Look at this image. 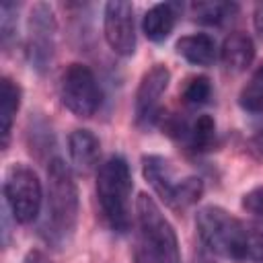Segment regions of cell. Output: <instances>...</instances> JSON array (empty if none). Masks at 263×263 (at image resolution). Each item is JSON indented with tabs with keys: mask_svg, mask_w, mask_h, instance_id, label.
<instances>
[{
	"mask_svg": "<svg viewBox=\"0 0 263 263\" xmlns=\"http://www.w3.org/2000/svg\"><path fill=\"white\" fill-rule=\"evenodd\" d=\"M195 228L203 247L228 261L263 263V232L220 205H203L195 214Z\"/></svg>",
	"mask_w": 263,
	"mask_h": 263,
	"instance_id": "cell-1",
	"label": "cell"
},
{
	"mask_svg": "<svg viewBox=\"0 0 263 263\" xmlns=\"http://www.w3.org/2000/svg\"><path fill=\"white\" fill-rule=\"evenodd\" d=\"M171 82V70L164 64H154L144 72L134 95V121L140 129H150L160 119V99Z\"/></svg>",
	"mask_w": 263,
	"mask_h": 263,
	"instance_id": "cell-8",
	"label": "cell"
},
{
	"mask_svg": "<svg viewBox=\"0 0 263 263\" xmlns=\"http://www.w3.org/2000/svg\"><path fill=\"white\" fill-rule=\"evenodd\" d=\"M201 263H210V261H208V259H203V261H201Z\"/></svg>",
	"mask_w": 263,
	"mask_h": 263,
	"instance_id": "cell-26",
	"label": "cell"
},
{
	"mask_svg": "<svg viewBox=\"0 0 263 263\" xmlns=\"http://www.w3.org/2000/svg\"><path fill=\"white\" fill-rule=\"evenodd\" d=\"M60 99L62 105L76 117L88 119L101 107V86L97 82L95 72L86 64H70L60 82Z\"/></svg>",
	"mask_w": 263,
	"mask_h": 263,
	"instance_id": "cell-6",
	"label": "cell"
},
{
	"mask_svg": "<svg viewBox=\"0 0 263 263\" xmlns=\"http://www.w3.org/2000/svg\"><path fill=\"white\" fill-rule=\"evenodd\" d=\"M201 195H203V181L195 175H189V177L179 179L166 205L175 212H183V210L191 208L193 203H197Z\"/></svg>",
	"mask_w": 263,
	"mask_h": 263,
	"instance_id": "cell-18",
	"label": "cell"
},
{
	"mask_svg": "<svg viewBox=\"0 0 263 263\" xmlns=\"http://www.w3.org/2000/svg\"><path fill=\"white\" fill-rule=\"evenodd\" d=\"M23 263H51V261H49V257H47L45 253H41V251H29V253L25 255Z\"/></svg>",
	"mask_w": 263,
	"mask_h": 263,
	"instance_id": "cell-25",
	"label": "cell"
},
{
	"mask_svg": "<svg viewBox=\"0 0 263 263\" xmlns=\"http://www.w3.org/2000/svg\"><path fill=\"white\" fill-rule=\"evenodd\" d=\"M247 146H249V152H251L255 158L263 160V129L257 132V134H253V136L249 138Z\"/></svg>",
	"mask_w": 263,
	"mask_h": 263,
	"instance_id": "cell-23",
	"label": "cell"
},
{
	"mask_svg": "<svg viewBox=\"0 0 263 263\" xmlns=\"http://www.w3.org/2000/svg\"><path fill=\"white\" fill-rule=\"evenodd\" d=\"M23 90L18 82H14L10 76H2L0 80V136H2V150L10 144V132L16 119V113L21 109Z\"/></svg>",
	"mask_w": 263,
	"mask_h": 263,
	"instance_id": "cell-14",
	"label": "cell"
},
{
	"mask_svg": "<svg viewBox=\"0 0 263 263\" xmlns=\"http://www.w3.org/2000/svg\"><path fill=\"white\" fill-rule=\"evenodd\" d=\"M78 187L72 168L60 158L47 162V189H45V220L41 224V236L47 245L64 249L78 226Z\"/></svg>",
	"mask_w": 263,
	"mask_h": 263,
	"instance_id": "cell-2",
	"label": "cell"
},
{
	"mask_svg": "<svg viewBox=\"0 0 263 263\" xmlns=\"http://www.w3.org/2000/svg\"><path fill=\"white\" fill-rule=\"evenodd\" d=\"M216 138V121L212 115L201 113L193 121H185L177 140L185 142L193 150H208Z\"/></svg>",
	"mask_w": 263,
	"mask_h": 263,
	"instance_id": "cell-16",
	"label": "cell"
},
{
	"mask_svg": "<svg viewBox=\"0 0 263 263\" xmlns=\"http://www.w3.org/2000/svg\"><path fill=\"white\" fill-rule=\"evenodd\" d=\"M142 175L150 183L154 193L166 203L173 195L175 185L179 183L171 160L160 154H146V156H142Z\"/></svg>",
	"mask_w": 263,
	"mask_h": 263,
	"instance_id": "cell-11",
	"label": "cell"
},
{
	"mask_svg": "<svg viewBox=\"0 0 263 263\" xmlns=\"http://www.w3.org/2000/svg\"><path fill=\"white\" fill-rule=\"evenodd\" d=\"M191 14L195 21L203 25H222L224 21L232 18L238 12V4L234 2H222V0H208V2H193Z\"/></svg>",
	"mask_w": 263,
	"mask_h": 263,
	"instance_id": "cell-17",
	"label": "cell"
},
{
	"mask_svg": "<svg viewBox=\"0 0 263 263\" xmlns=\"http://www.w3.org/2000/svg\"><path fill=\"white\" fill-rule=\"evenodd\" d=\"M55 37L58 21L53 8L45 2L33 4L27 16V55L39 74L51 68L55 58Z\"/></svg>",
	"mask_w": 263,
	"mask_h": 263,
	"instance_id": "cell-7",
	"label": "cell"
},
{
	"mask_svg": "<svg viewBox=\"0 0 263 263\" xmlns=\"http://www.w3.org/2000/svg\"><path fill=\"white\" fill-rule=\"evenodd\" d=\"M103 37L115 55L129 58L136 51V23L132 2L113 0L103 8Z\"/></svg>",
	"mask_w": 263,
	"mask_h": 263,
	"instance_id": "cell-9",
	"label": "cell"
},
{
	"mask_svg": "<svg viewBox=\"0 0 263 263\" xmlns=\"http://www.w3.org/2000/svg\"><path fill=\"white\" fill-rule=\"evenodd\" d=\"M134 179L123 156H109L97 171V199L107 226L125 234L132 228Z\"/></svg>",
	"mask_w": 263,
	"mask_h": 263,
	"instance_id": "cell-3",
	"label": "cell"
},
{
	"mask_svg": "<svg viewBox=\"0 0 263 263\" xmlns=\"http://www.w3.org/2000/svg\"><path fill=\"white\" fill-rule=\"evenodd\" d=\"M136 222L140 228L138 242H142L150 251L156 263H181L177 232L164 218L152 195L140 193L136 197Z\"/></svg>",
	"mask_w": 263,
	"mask_h": 263,
	"instance_id": "cell-4",
	"label": "cell"
},
{
	"mask_svg": "<svg viewBox=\"0 0 263 263\" xmlns=\"http://www.w3.org/2000/svg\"><path fill=\"white\" fill-rule=\"evenodd\" d=\"M175 25H177V6L171 2H160L150 6L142 18V31L152 43L166 41Z\"/></svg>",
	"mask_w": 263,
	"mask_h": 263,
	"instance_id": "cell-13",
	"label": "cell"
},
{
	"mask_svg": "<svg viewBox=\"0 0 263 263\" xmlns=\"http://www.w3.org/2000/svg\"><path fill=\"white\" fill-rule=\"evenodd\" d=\"M16 14H18L16 2L4 0L0 4V37L4 47H8V43L16 37Z\"/></svg>",
	"mask_w": 263,
	"mask_h": 263,
	"instance_id": "cell-21",
	"label": "cell"
},
{
	"mask_svg": "<svg viewBox=\"0 0 263 263\" xmlns=\"http://www.w3.org/2000/svg\"><path fill=\"white\" fill-rule=\"evenodd\" d=\"M4 208L18 224H31L39 218L43 205V185L35 168L14 162L4 173Z\"/></svg>",
	"mask_w": 263,
	"mask_h": 263,
	"instance_id": "cell-5",
	"label": "cell"
},
{
	"mask_svg": "<svg viewBox=\"0 0 263 263\" xmlns=\"http://www.w3.org/2000/svg\"><path fill=\"white\" fill-rule=\"evenodd\" d=\"M255 43L247 33H230L220 47V60L228 72H245L255 60Z\"/></svg>",
	"mask_w": 263,
	"mask_h": 263,
	"instance_id": "cell-12",
	"label": "cell"
},
{
	"mask_svg": "<svg viewBox=\"0 0 263 263\" xmlns=\"http://www.w3.org/2000/svg\"><path fill=\"white\" fill-rule=\"evenodd\" d=\"M238 103L249 113H263V70H259L251 84L240 92Z\"/></svg>",
	"mask_w": 263,
	"mask_h": 263,
	"instance_id": "cell-20",
	"label": "cell"
},
{
	"mask_svg": "<svg viewBox=\"0 0 263 263\" xmlns=\"http://www.w3.org/2000/svg\"><path fill=\"white\" fill-rule=\"evenodd\" d=\"M175 49L191 66H212L216 60V53H218L216 41L208 33L183 35L181 39H177Z\"/></svg>",
	"mask_w": 263,
	"mask_h": 263,
	"instance_id": "cell-15",
	"label": "cell"
},
{
	"mask_svg": "<svg viewBox=\"0 0 263 263\" xmlns=\"http://www.w3.org/2000/svg\"><path fill=\"white\" fill-rule=\"evenodd\" d=\"M212 97V82L208 76H193L183 88V101L191 107L205 105Z\"/></svg>",
	"mask_w": 263,
	"mask_h": 263,
	"instance_id": "cell-19",
	"label": "cell"
},
{
	"mask_svg": "<svg viewBox=\"0 0 263 263\" xmlns=\"http://www.w3.org/2000/svg\"><path fill=\"white\" fill-rule=\"evenodd\" d=\"M242 208L263 224V187H253L242 195Z\"/></svg>",
	"mask_w": 263,
	"mask_h": 263,
	"instance_id": "cell-22",
	"label": "cell"
},
{
	"mask_svg": "<svg viewBox=\"0 0 263 263\" xmlns=\"http://www.w3.org/2000/svg\"><path fill=\"white\" fill-rule=\"evenodd\" d=\"M68 154H70L72 168L78 175L86 177L95 168H99L101 142H99V138L90 129L78 127V129H74L68 136Z\"/></svg>",
	"mask_w": 263,
	"mask_h": 263,
	"instance_id": "cell-10",
	"label": "cell"
},
{
	"mask_svg": "<svg viewBox=\"0 0 263 263\" xmlns=\"http://www.w3.org/2000/svg\"><path fill=\"white\" fill-rule=\"evenodd\" d=\"M253 27H255L257 37L263 41V2H259L253 10Z\"/></svg>",
	"mask_w": 263,
	"mask_h": 263,
	"instance_id": "cell-24",
	"label": "cell"
}]
</instances>
